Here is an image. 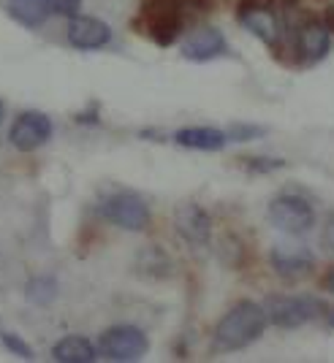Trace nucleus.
<instances>
[{
  "mask_svg": "<svg viewBox=\"0 0 334 363\" xmlns=\"http://www.w3.org/2000/svg\"><path fill=\"white\" fill-rule=\"evenodd\" d=\"M264 328H266L264 306L253 301H239L231 312H226V318L217 323V328L212 333V347L217 352L244 350L253 342H259Z\"/></svg>",
  "mask_w": 334,
  "mask_h": 363,
  "instance_id": "1",
  "label": "nucleus"
},
{
  "mask_svg": "<svg viewBox=\"0 0 334 363\" xmlns=\"http://www.w3.org/2000/svg\"><path fill=\"white\" fill-rule=\"evenodd\" d=\"M326 303L316 296H266L264 315L277 328H302L304 323H313L320 315H326Z\"/></svg>",
  "mask_w": 334,
  "mask_h": 363,
  "instance_id": "2",
  "label": "nucleus"
},
{
  "mask_svg": "<svg viewBox=\"0 0 334 363\" xmlns=\"http://www.w3.org/2000/svg\"><path fill=\"white\" fill-rule=\"evenodd\" d=\"M101 217L112 223V225L122 228V230H134V233H141L150 228L152 212L147 206V201L136 193H128V190H120L114 196H109L101 201L98 206Z\"/></svg>",
  "mask_w": 334,
  "mask_h": 363,
  "instance_id": "3",
  "label": "nucleus"
},
{
  "mask_svg": "<svg viewBox=\"0 0 334 363\" xmlns=\"http://www.w3.org/2000/svg\"><path fill=\"white\" fill-rule=\"evenodd\" d=\"M269 223L277 230L289 233V236H304L310 228L316 225V212L313 206L296 193H283V196H274L269 201Z\"/></svg>",
  "mask_w": 334,
  "mask_h": 363,
  "instance_id": "4",
  "label": "nucleus"
},
{
  "mask_svg": "<svg viewBox=\"0 0 334 363\" xmlns=\"http://www.w3.org/2000/svg\"><path fill=\"white\" fill-rule=\"evenodd\" d=\"M147 350H150V339L136 325H114L101 336V355L107 361H141L147 355Z\"/></svg>",
  "mask_w": 334,
  "mask_h": 363,
  "instance_id": "5",
  "label": "nucleus"
},
{
  "mask_svg": "<svg viewBox=\"0 0 334 363\" xmlns=\"http://www.w3.org/2000/svg\"><path fill=\"white\" fill-rule=\"evenodd\" d=\"M291 35H293V52L299 57V65L313 68L320 60H326V55L332 49V33L326 30V25L320 19H304Z\"/></svg>",
  "mask_w": 334,
  "mask_h": 363,
  "instance_id": "6",
  "label": "nucleus"
},
{
  "mask_svg": "<svg viewBox=\"0 0 334 363\" xmlns=\"http://www.w3.org/2000/svg\"><path fill=\"white\" fill-rule=\"evenodd\" d=\"M269 263H272L274 274L286 282H299V279H307L313 269H316V257L310 250H304L299 244H280L274 247L272 255H269Z\"/></svg>",
  "mask_w": 334,
  "mask_h": 363,
  "instance_id": "7",
  "label": "nucleus"
},
{
  "mask_svg": "<svg viewBox=\"0 0 334 363\" xmlns=\"http://www.w3.org/2000/svg\"><path fill=\"white\" fill-rule=\"evenodd\" d=\"M52 136V122L41 111H22L11 125V144L19 152H33L38 150L41 144H46Z\"/></svg>",
  "mask_w": 334,
  "mask_h": 363,
  "instance_id": "8",
  "label": "nucleus"
},
{
  "mask_svg": "<svg viewBox=\"0 0 334 363\" xmlns=\"http://www.w3.org/2000/svg\"><path fill=\"white\" fill-rule=\"evenodd\" d=\"M174 230L190 247H207L212 239V220L198 203H183L174 212Z\"/></svg>",
  "mask_w": 334,
  "mask_h": 363,
  "instance_id": "9",
  "label": "nucleus"
},
{
  "mask_svg": "<svg viewBox=\"0 0 334 363\" xmlns=\"http://www.w3.org/2000/svg\"><path fill=\"white\" fill-rule=\"evenodd\" d=\"M226 35L212 25H204V28H196L183 41V57L190 62H207L226 55Z\"/></svg>",
  "mask_w": 334,
  "mask_h": 363,
  "instance_id": "10",
  "label": "nucleus"
},
{
  "mask_svg": "<svg viewBox=\"0 0 334 363\" xmlns=\"http://www.w3.org/2000/svg\"><path fill=\"white\" fill-rule=\"evenodd\" d=\"M237 19H239V25H242L250 35H256V38H261L266 46L277 49L280 35H283V25H280V16L274 14L272 6L242 9V11H237Z\"/></svg>",
  "mask_w": 334,
  "mask_h": 363,
  "instance_id": "11",
  "label": "nucleus"
},
{
  "mask_svg": "<svg viewBox=\"0 0 334 363\" xmlns=\"http://www.w3.org/2000/svg\"><path fill=\"white\" fill-rule=\"evenodd\" d=\"M65 38H68V44L76 46V49L90 52V49L107 46L109 38H112V30H109L107 22H101V19H95V16L76 14V16H71V22H68Z\"/></svg>",
  "mask_w": 334,
  "mask_h": 363,
  "instance_id": "12",
  "label": "nucleus"
},
{
  "mask_svg": "<svg viewBox=\"0 0 334 363\" xmlns=\"http://www.w3.org/2000/svg\"><path fill=\"white\" fill-rule=\"evenodd\" d=\"M134 25H136V28L144 25L147 35H150L158 46H171L180 38V33H183V28H185V14L180 6H174V9H166V11H158V14H152V16L136 19Z\"/></svg>",
  "mask_w": 334,
  "mask_h": 363,
  "instance_id": "13",
  "label": "nucleus"
},
{
  "mask_svg": "<svg viewBox=\"0 0 334 363\" xmlns=\"http://www.w3.org/2000/svg\"><path fill=\"white\" fill-rule=\"evenodd\" d=\"M174 144L188 147V150L220 152L228 144V136L223 130H215V128H183L174 133Z\"/></svg>",
  "mask_w": 334,
  "mask_h": 363,
  "instance_id": "14",
  "label": "nucleus"
},
{
  "mask_svg": "<svg viewBox=\"0 0 334 363\" xmlns=\"http://www.w3.org/2000/svg\"><path fill=\"white\" fill-rule=\"evenodd\" d=\"M136 274L144 279H168L174 274V263L161 247L152 244L136 255Z\"/></svg>",
  "mask_w": 334,
  "mask_h": 363,
  "instance_id": "15",
  "label": "nucleus"
},
{
  "mask_svg": "<svg viewBox=\"0 0 334 363\" xmlns=\"http://www.w3.org/2000/svg\"><path fill=\"white\" fill-rule=\"evenodd\" d=\"M9 14L25 28H41L55 9L52 0H9Z\"/></svg>",
  "mask_w": 334,
  "mask_h": 363,
  "instance_id": "16",
  "label": "nucleus"
},
{
  "mask_svg": "<svg viewBox=\"0 0 334 363\" xmlns=\"http://www.w3.org/2000/svg\"><path fill=\"white\" fill-rule=\"evenodd\" d=\"M52 358L58 363H90L95 361V350L85 336H65L52 347Z\"/></svg>",
  "mask_w": 334,
  "mask_h": 363,
  "instance_id": "17",
  "label": "nucleus"
},
{
  "mask_svg": "<svg viewBox=\"0 0 334 363\" xmlns=\"http://www.w3.org/2000/svg\"><path fill=\"white\" fill-rule=\"evenodd\" d=\"M28 301L36 303V306H49V303L58 298V282L52 277H36L28 282V290H25Z\"/></svg>",
  "mask_w": 334,
  "mask_h": 363,
  "instance_id": "18",
  "label": "nucleus"
},
{
  "mask_svg": "<svg viewBox=\"0 0 334 363\" xmlns=\"http://www.w3.org/2000/svg\"><path fill=\"white\" fill-rule=\"evenodd\" d=\"M237 160L250 174H272V171H280L286 166V160H280V157H250V155H244V157H237Z\"/></svg>",
  "mask_w": 334,
  "mask_h": 363,
  "instance_id": "19",
  "label": "nucleus"
},
{
  "mask_svg": "<svg viewBox=\"0 0 334 363\" xmlns=\"http://www.w3.org/2000/svg\"><path fill=\"white\" fill-rule=\"evenodd\" d=\"M0 342H3V347L6 350H11L16 358H25V361H33V350L31 345H25L19 336H14V333H9V331H3L0 333Z\"/></svg>",
  "mask_w": 334,
  "mask_h": 363,
  "instance_id": "20",
  "label": "nucleus"
},
{
  "mask_svg": "<svg viewBox=\"0 0 334 363\" xmlns=\"http://www.w3.org/2000/svg\"><path fill=\"white\" fill-rule=\"evenodd\" d=\"M226 136L228 141H253V138L264 136V128H259V125H231Z\"/></svg>",
  "mask_w": 334,
  "mask_h": 363,
  "instance_id": "21",
  "label": "nucleus"
},
{
  "mask_svg": "<svg viewBox=\"0 0 334 363\" xmlns=\"http://www.w3.org/2000/svg\"><path fill=\"white\" fill-rule=\"evenodd\" d=\"M217 0H180V9H183L185 19L188 16H201V14H210L215 11Z\"/></svg>",
  "mask_w": 334,
  "mask_h": 363,
  "instance_id": "22",
  "label": "nucleus"
},
{
  "mask_svg": "<svg viewBox=\"0 0 334 363\" xmlns=\"http://www.w3.org/2000/svg\"><path fill=\"white\" fill-rule=\"evenodd\" d=\"M174 6H180V0H141V11H139V19L158 14V11H166V9H174Z\"/></svg>",
  "mask_w": 334,
  "mask_h": 363,
  "instance_id": "23",
  "label": "nucleus"
},
{
  "mask_svg": "<svg viewBox=\"0 0 334 363\" xmlns=\"http://www.w3.org/2000/svg\"><path fill=\"white\" fill-rule=\"evenodd\" d=\"M52 9H55V14H63V16H76L79 14V9H82V0H52Z\"/></svg>",
  "mask_w": 334,
  "mask_h": 363,
  "instance_id": "24",
  "label": "nucleus"
},
{
  "mask_svg": "<svg viewBox=\"0 0 334 363\" xmlns=\"http://www.w3.org/2000/svg\"><path fill=\"white\" fill-rule=\"evenodd\" d=\"M320 244L326 252L334 255V212L326 214V223H323V230H320Z\"/></svg>",
  "mask_w": 334,
  "mask_h": 363,
  "instance_id": "25",
  "label": "nucleus"
},
{
  "mask_svg": "<svg viewBox=\"0 0 334 363\" xmlns=\"http://www.w3.org/2000/svg\"><path fill=\"white\" fill-rule=\"evenodd\" d=\"M274 0H237V11L242 9H256V6H272Z\"/></svg>",
  "mask_w": 334,
  "mask_h": 363,
  "instance_id": "26",
  "label": "nucleus"
},
{
  "mask_svg": "<svg viewBox=\"0 0 334 363\" xmlns=\"http://www.w3.org/2000/svg\"><path fill=\"white\" fill-rule=\"evenodd\" d=\"M323 25H326V30L334 33V6H329L326 11H323V19H320Z\"/></svg>",
  "mask_w": 334,
  "mask_h": 363,
  "instance_id": "27",
  "label": "nucleus"
},
{
  "mask_svg": "<svg viewBox=\"0 0 334 363\" xmlns=\"http://www.w3.org/2000/svg\"><path fill=\"white\" fill-rule=\"evenodd\" d=\"M320 285H323V290L334 293V269H329V272H326V277H323V282H320Z\"/></svg>",
  "mask_w": 334,
  "mask_h": 363,
  "instance_id": "28",
  "label": "nucleus"
},
{
  "mask_svg": "<svg viewBox=\"0 0 334 363\" xmlns=\"http://www.w3.org/2000/svg\"><path fill=\"white\" fill-rule=\"evenodd\" d=\"M326 323H329V328H334V309H326Z\"/></svg>",
  "mask_w": 334,
  "mask_h": 363,
  "instance_id": "29",
  "label": "nucleus"
},
{
  "mask_svg": "<svg viewBox=\"0 0 334 363\" xmlns=\"http://www.w3.org/2000/svg\"><path fill=\"white\" fill-rule=\"evenodd\" d=\"M0 122H3V104H0Z\"/></svg>",
  "mask_w": 334,
  "mask_h": 363,
  "instance_id": "30",
  "label": "nucleus"
}]
</instances>
